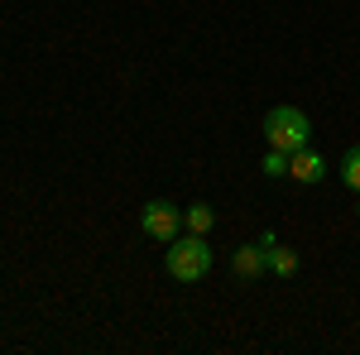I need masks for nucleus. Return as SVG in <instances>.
I'll return each mask as SVG.
<instances>
[{"instance_id":"f257e3e1","label":"nucleus","mask_w":360,"mask_h":355,"mask_svg":"<svg viewBox=\"0 0 360 355\" xmlns=\"http://www.w3.org/2000/svg\"><path fill=\"white\" fill-rule=\"evenodd\" d=\"M264 139H269V149H283V154L307 149V144H312V120H307V110L274 106L264 115Z\"/></svg>"},{"instance_id":"f03ea898","label":"nucleus","mask_w":360,"mask_h":355,"mask_svg":"<svg viewBox=\"0 0 360 355\" xmlns=\"http://www.w3.org/2000/svg\"><path fill=\"white\" fill-rule=\"evenodd\" d=\"M212 269V245H207V235H178V240H168V273L178 278V283H197V278H207Z\"/></svg>"},{"instance_id":"7ed1b4c3","label":"nucleus","mask_w":360,"mask_h":355,"mask_svg":"<svg viewBox=\"0 0 360 355\" xmlns=\"http://www.w3.org/2000/svg\"><path fill=\"white\" fill-rule=\"evenodd\" d=\"M139 226H144L149 240L168 245V240H178V231H183V212H178L173 202H164V197H154V202L139 207Z\"/></svg>"},{"instance_id":"20e7f679","label":"nucleus","mask_w":360,"mask_h":355,"mask_svg":"<svg viewBox=\"0 0 360 355\" xmlns=\"http://www.w3.org/2000/svg\"><path fill=\"white\" fill-rule=\"evenodd\" d=\"M322 173H327V159L307 144V149H298V154H288V178L293 183H303V188H312V183H322Z\"/></svg>"},{"instance_id":"39448f33","label":"nucleus","mask_w":360,"mask_h":355,"mask_svg":"<svg viewBox=\"0 0 360 355\" xmlns=\"http://www.w3.org/2000/svg\"><path fill=\"white\" fill-rule=\"evenodd\" d=\"M231 269L240 273V278H259V273H269V264H264V245L255 240V245H240L236 254H231Z\"/></svg>"},{"instance_id":"423d86ee","label":"nucleus","mask_w":360,"mask_h":355,"mask_svg":"<svg viewBox=\"0 0 360 355\" xmlns=\"http://www.w3.org/2000/svg\"><path fill=\"white\" fill-rule=\"evenodd\" d=\"M264 245V264H269V273H278V278H293L298 273V254L288 245H278V240H259Z\"/></svg>"},{"instance_id":"0eeeda50","label":"nucleus","mask_w":360,"mask_h":355,"mask_svg":"<svg viewBox=\"0 0 360 355\" xmlns=\"http://www.w3.org/2000/svg\"><path fill=\"white\" fill-rule=\"evenodd\" d=\"M183 226H188L193 235H207V231L217 226V212H212L207 202H197V207H188V212H183Z\"/></svg>"},{"instance_id":"6e6552de","label":"nucleus","mask_w":360,"mask_h":355,"mask_svg":"<svg viewBox=\"0 0 360 355\" xmlns=\"http://www.w3.org/2000/svg\"><path fill=\"white\" fill-rule=\"evenodd\" d=\"M341 183L351 192H360V144H351V149L341 154Z\"/></svg>"},{"instance_id":"1a4fd4ad","label":"nucleus","mask_w":360,"mask_h":355,"mask_svg":"<svg viewBox=\"0 0 360 355\" xmlns=\"http://www.w3.org/2000/svg\"><path fill=\"white\" fill-rule=\"evenodd\" d=\"M264 173H269V178H283V173H288V154H283V149H269V154H264Z\"/></svg>"},{"instance_id":"9d476101","label":"nucleus","mask_w":360,"mask_h":355,"mask_svg":"<svg viewBox=\"0 0 360 355\" xmlns=\"http://www.w3.org/2000/svg\"><path fill=\"white\" fill-rule=\"evenodd\" d=\"M356 212H360V207H356Z\"/></svg>"}]
</instances>
